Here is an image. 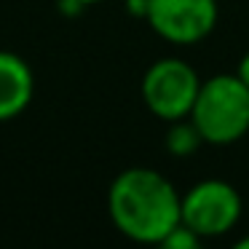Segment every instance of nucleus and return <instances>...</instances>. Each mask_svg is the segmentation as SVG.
I'll use <instances>...</instances> for the list:
<instances>
[{
	"label": "nucleus",
	"instance_id": "f257e3e1",
	"mask_svg": "<svg viewBox=\"0 0 249 249\" xmlns=\"http://www.w3.org/2000/svg\"><path fill=\"white\" fill-rule=\"evenodd\" d=\"M107 212L118 233L137 244H161L182 222V196L156 169L134 166L110 182Z\"/></svg>",
	"mask_w": 249,
	"mask_h": 249
},
{
	"label": "nucleus",
	"instance_id": "f03ea898",
	"mask_svg": "<svg viewBox=\"0 0 249 249\" xmlns=\"http://www.w3.org/2000/svg\"><path fill=\"white\" fill-rule=\"evenodd\" d=\"M201 131L206 145L225 147L249 134V89L241 78L212 75L201 83L193 110L188 115Z\"/></svg>",
	"mask_w": 249,
	"mask_h": 249
},
{
	"label": "nucleus",
	"instance_id": "7ed1b4c3",
	"mask_svg": "<svg viewBox=\"0 0 249 249\" xmlns=\"http://www.w3.org/2000/svg\"><path fill=\"white\" fill-rule=\"evenodd\" d=\"M201 78L182 59H158L142 78V99L161 121L188 118L198 97Z\"/></svg>",
	"mask_w": 249,
	"mask_h": 249
},
{
	"label": "nucleus",
	"instance_id": "20e7f679",
	"mask_svg": "<svg viewBox=\"0 0 249 249\" xmlns=\"http://www.w3.org/2000/svg\"><path fill=\"white\" fill-rule=\"evenodd\" d=\"M241 193L225 179H201L182 196V222L201 238L225 236L241 220Z\"/></svg>",
	"mask_w": 249,
	"mask_h": 249
},
{
	"label": "nucleus",
	"instance_id": "39448f33",
	"mask_svg": "<svg viewBox=\"0 0 249 249\" xmlns=\"http://www.w3.org/2000/svg\"><path fill=\"white\" fill-rule=\"evenodd\" d=\"M145 19L166 43L193 46L214 30L217 0H150Z\"/></svg>",
	"mask_w": 249,
	"mask_h": 249
},
{
	"label": "nucleus",
	"instance_id": "423d86ee",
	"mask_svg": "<svg viewBox=\"0 0 249 249\" xmlns=\"http://www.w3.org/2000/svg\"><path fill=\"white\" fill-rule=\"evenodd\" d=\"M35 78L30 65L14 51H0V121H11L33 102Z\"/></svg>",
	"mask_w": 249,
	"mask_h": 249
},
{
	"label": "nucleus",
	"instance_id": "0eeeda50",
	"mask_svg": "<svg viewBox=\"0 0 249 249\" xmlns=\"http://www.w3.org/2000/svg\"><path fill=\"white\" fill-rule=\"evenodd\" d=\"M201 145H204V137L196 129L193 121L190 118L172 121V129L166 131V150L172 153V156H177V158L193 156Z\"/></svg>",
	"mask_w": 249,
	"mask_h": 249
},
{
	"label": "nucleus",
	"instance_id": "6e6552de",
	"mask_svg": "<svg viewBox=\"0 0 249 249\" xmlns=\"http://www.w3.org/2000/svg\"><path fill=\"white\" fill-rule=\"evenodd\" d=\"M201 241H204V238H201L193 228H188L185 222H179V225H174L172 231L163 236L161 247H166V249H196Z\"/></svg>",
	"mask_w": 249,
	"mask_h": 249
},
{
	"label": "nucleus",
	"instance_id": "1a4fd4ad",
	"mask_svg": "<svg viewBox=\"0 0 249 249\" xmlns=\"http://www.w3.org/2000/svg\"><path fill=\"white\" fill-rule=\"evenodd\" d=\"M147 8H150V0H126V11L137 19H145Z\"/></svg>",
	"mask_w": 249,
	"mask_h": 249
},
{
	"label": "nucleus",
	"instance_id": "9d476101",
	"mask_svg": "<svg viewBox=\"0 0 249 249\" xmlns=\"http://www.w3.org/2000/svg\"><path fill=\"white\" fill-rule=\"evenodd\" d=\"M236 75L241 78V81L247 83V89H249V51L241 56V62H238V67H236Z\"/></svg>",
	"mask_w": 249,
	"mask_h": 249
},
{
	"label": "nucleus",
	"instance_id": "9b49d317",
	"mask_svg": "<svg viewBox=\"0 0 249 249\" xmlns=\"http://www.w3.org/2000/svg\"><path fill=\"white\" fill-rule=\"evenodd\" d=\"M238 249H249V236H244V238H238V244H236Z\"/></svg>",
	"mask_w": 249,
	"mask_h": 249
},
{
	"label": "nucleus",
	"instance_id": "f8f14e48",
	"mask_svg": "<svg viewBox=\"0 0 249 249\" xmlns=\"http://www.w3.org/2000/svg\"><path fill=\"white\" fill-rule=\"evenodd\" d=\"M83 6H94V3H102V0H81Z\"/></svg>",
	"mask_w": 249,
	"mask_h": 249
}]
</instances>
